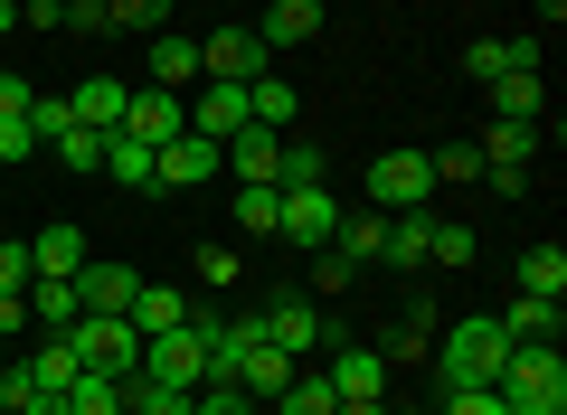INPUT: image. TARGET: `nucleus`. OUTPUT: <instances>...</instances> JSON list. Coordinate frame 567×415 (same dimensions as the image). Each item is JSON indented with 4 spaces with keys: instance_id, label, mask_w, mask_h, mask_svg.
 Here are the masks:
<instances>
[{
    "instance_id": "nucleus-1",
    "label": "nucleus",
    "mask_w": 567,
    "mask_h": 415,
    "mask_svg": "<svg viewBox=\"0 0 567 415\" xmlns=\"http://www.w3.org/2000/svg\"><path fill=\"white\" fill-rule=\"evenodd\" d=\"M502 359H511V331H502V312H464V321H445L435 331V350H425V369H435V387H492L502 377Z\"/></svg>"
},
{
    "instance_id": "nucleus-2",
    "label": "nucleus",
    "mask_w": 567,
    "mask_h": 415,
    "mask_svg": "<svg viewBox=\"0 0 567 415\" xmlns=\"http://www.w3.org/2000/svg\"><path fill=\"white\" fill-rule=\"evenodd\" d=\"M502 406L511 415H567V359H558V340H511V359H502Z\"/></svg>"
},
{
    "instance_id": "nucleus-3",
    "label": "nucleus",
    "mask_w": 567,
    "mask_h": 415,
    "mask_svg": "<svg viewBox=\"0 0 567 415\" xmlns=\"http://www.w3.org/2000/svg\"><path fill=\"white\" fill-rule=\"evenodd\" d=\"M256 321H265V340H275L284 359H322V350H341V321H322V302H312V293H275Z\"/></svg>"
},
{
    "instance_id": "nucleus-4",
    "label": "nucleus",
    "mask_w": 567,
    "mask_h": 415,
    "mask_svg": "<svg viewBox=\"0 0 567 415\" xmlns=\"http://www.w3.org/2000/svg\"><path fill=\"white\" fill-rule=\"evenodd\" d=\"M66 350H76V369H95V377H133L142 369V331L123 312H85L76 331H66Z\"/></svg>"
},
{
    "instance_id": "nucleus-5",
    "label": "nucleus",
    "mask_w": 567,
    "mask_h": 415,
    "mask_svg": "<svg viewBox=\"0 0 567 415\" xmlns=\"http://www.w3.org/2000/svg\"><path fill=\"white\" fill-rule=\"evenodd\" d=\"M284 198V218H275V237L284 246H331V227H341V198H331V179H293V189H275Z\"/></svg>"
},
{
    "instance_id": "nucleus-6",
    "label": "nucleus",
    "mask_w": 567,
    "mask_h": 415,
    "mask_svg": "<svg viewBox=\"0 0 567 415\" xmlns=\"http://www.w3.org/2000/svg\"><path fill=\"white\" fill-rule=\"evenodd\" d=\"M369 208H435V170H425V152H379L369 160Z\"/></svg>"
},
{
    "instance_id": "nucleus-7",
    "label": "nucleus",
    "mask_w": 567,
    "mask_h": 415,
    "mask_svg": "<svg viewBox=\"0 0 567 415\" xmlns=\"http://www.w3.org/2000/svg\"><path fill=\"white\" fill-rule=\"evenodd\" d=\"M199 76L208 85H256V76H275V48L256 29H218V39H199Z\"/></svg>"
},
{
    "instance_id": "nucleus-8",
    "label": "nucleus",
    "mask_w": 567,
    "mask_h": 415,
    "mask_svg": "<svg viewBox=\"0 0 567 415\" xmlns=\"http://www.w3.org/2000/svg\"><path fill=\"white\" fill-rule=\"evenodd\" d=\"M152 160H162V189H208V179L227 170V142H208V133H171Z\"/></svg>"
},
{
    "instance_id": "nucleus-9",
    "label": "nucleus",
    "mask_w": 567,
    "mask_h": 415,
    "mask_svg": "<svg viewBox=\"0 0 567 415\" xmlns=\"http://www.w3.org/2000/svg\"><path fill=\"white\" fill-rule=\"evenodd\" d=\"M123 133L162 152L171 133H189V95H171V85H133V104H123Z\"/></svg>"
},
{
    "instance_id": "nucleus-10",
    "label": "nucleus",
    "mask_w": 567,
    "mask_h": 415,
    "mask_svg": "<svg viewBox=\"0 0 567 415\" xmlns=\"http://www.w3.org/2000/svg\"><path fill=\"white\" fill-rule=\"evenodd\" d=\"M425 246H435V208H388V246H379V264L425 274Z\"/></svg>"
},
{
    "instance_id": "nucleus-11",
    "label": "nucleus",
    "mask_w": 567,
    "mask_h": 415,
    "mask_svg": "<svg viewBox=\"0 0 567 415\" xmlns=\"http://www.w3.org/2000/svg\"><path fill=\"white\" fill-rule=\"evenodd\" d=\"M539 58H548L539 39H473L464 48V76L473 85H502V76H520V66H539Z\"/></svg>"
},
{
    "instance_id": "nucleus-12",
    "label": "nucleus",
    "mask_w": 567,
    "mask_h": 415,
    "mask_svg": "<svg viewBox=\"0 0 567 415\" xmlns=\"http://www.w3.org/2000/svg\"><path fill=\"white\" fill-rule=\"evenodd\" d=\"M322 377H331V396H341V406H350V396H388V359H379V350H360V340H341Z\"/></svg>"
},
{
    "instance_id": "nucleus-13",
    "label": "nucleus",
    "mask_w": 567,
    "mask_h": 415,
    "mask_svg": "<svg viewBox=\"0 0 567 415\" xmlns=\"http://www.w3.org/2000/svg\"><path fill=\"white\" fill-rule=\"evenodd\" d=\"M483 95H492V123H548V76H539V66H520V76L483 85Z\"/></svg>"
},
{
    "instance_id": "nucleus-14",
    "label": "nucleus",
    "mask_w": 567,
    "mask_h": 415,
    "mask_svg": "<svg viewBox=\"0 0 567 415\" xmlns=\"http://www.w3.org/2000/svg\"><path fill=\"white\" fill-rule=\"evenodd\" d=\"M133 293H142L133 264H95V256H85V274H76V302H85V312H133Z\"/></svg>"
},
{
    "instance_id": "nucleus-15",
    "label": "nucleus",
    "mask_w": 567,
    "mask_h": 415,
    "mask_svg": "<svg viewBox=\"0 0 567 415\" xmlns=\"http://www.w3.org/2000/svg\"><path fill=\"white\" fill-rule=\"evenodd\" d=\"M66 104H76L85 133H123V104H133V85H123V76H85Z\"/></svg>"
},
{
    "instance_id": "nucleus-16",
    "label": "nucleus",
    "mask_w": 567,
    "mask_h": 415,
    "mask_svg": "<svg viewBox=\"0 0 567 415\" xmlns=\"http://www.w3.org/2000/svg\"><path fill=\"white\" fill-rule=\"evenodd\" d=\"M435 331H445V321H435V302H406V312H398V331H388L379 340V359H388V369H398V359H425V350H435Z\"/></svg>"
},
{
    "instance_id": "nucleus-17",
    "label": "nucleus",
    "mask_w": 567,
    "mask_h": 415,
    "mask_svg": "<svg viewBox=\"0 0 567 415\" xmlns=\"http://www.w3.org/2000/svg\"><path fill=\"white\" fill-rule=\"evenodd\" d=\"M379 246H388V208H341V227H331V256L379 264Z\"/></svg>"
},
{
    "instance_id": "nucleus-18",
    "label": "nucleus",
    "mask_w": 567,
    "mask_h": 415,
    "mask_svg": "<svg viewBox=\"0 0 567 415\" xmlns=\"http://www.w3.org/2000/svg\"><path fill=\"white\" fill-rule=\"evenodd\" d=\"M256 39L265 48H312V39H322V0H275Z\"/></svg>"
},
{
    "instance_id": "nucleus-19",
    "label": "nucleus",
    "mask_w": 567,
    "mask_h": 415,
    "mask_svg": "<svg viewBox=\"0 0 567 415\" xmlns=\"http://www.w3.org/2000/svg\"><path fill=\"white\" fill-rule=\"evenodd\" d=\"M104 179H114V189H162V160H152V142L114 133V142H104Z\"/></svg>"
},
{
    "instance_id": "nucleus-20",
    "label": "nucleus",
    "mask_w": 567,
    "mask_h": 415,
    "mask_svg": "<svg viewBox=\"0 0 567 415\" xmlns=\"http://www.w3.org/2000/svg\"><path fill=\"white\" fill-rule=\"evenodd\" d=\"M152 85H171V95H189V85H199V39H181V29H162V39H152Z\"/></svg>"
},
{
    "instance_id": "nucleus-21",
    "label": "nucleus",
    "mask_w": 567,
    "mask_h": 415,
    "mask_svg": "<svg viewBox=\"0 0 567 415\" xmlns=\"http://www.w3.org/2000/svg\"><path fill=\"white\" fill-rule=\"evenodd\" d=\"M29 321H39V331H76V321H85V302H76V274H39V283H29Z\"/></svg>"
},
{
    "instance_id": "nucleus-22",
    "label": "nucleus",
    "mask_w": 567,
    "mask_h": 415,
    "mask_svg": "<svg viewBox=\"0 0 567 415\" xmlns=\"http://www.w3.org/2000/svg\"><path fill=\"white\" fill-rule=\"evenodd\" d=\"M123 321H133L142 340H162V331H181V321H189V293H171V283H142V293H133V312H123Z\"/></svg>"
},
{
    "instance_id": "nucleus-23",
    "label": "nucleus",
    "mask_w": 567,
    "mask_h": 415,
    "mask_svg": "<svg viewBox=\"0 0 567 415\" xmlns=\"http://www.w3.org/2000/svg\"><path fill=\"white\" fill-rule=\"evenodd\" d=\"M29 264H39V274H58V283H66V274H85V237H76L66 218H58V227H39V237H29Z\"/></svg>"
},
{
    "instance_id": "nucleus-24",
    "label": "nucleus",
    "mask_w": 567,
    "mask_h": 415,
    "mask_svg": "<svg viewBox=\"0 0 567 415\" xmlns=\"http://www.w3.org/2000/svg\"><path fill=\"white\" fill-rule=\"evenodd\" d=\"M293 114H303V95H293L284 76H256V85H246V123H256V133H284Z\"/></svg>"
},
{
    "instance_id": "nucleus-25",
    "label": "nucleus",
    "mask_w": 567,
    "mask_h": 415,
    "mask_svg": "<svg viewBox=\"0 0 567 415\" xmlns=\"http://www.w3.org/2000/svg\"><path fill=\"white\" fill-rule=\"evenodd\" d=\"M275 152H284V133H256V123L227 133V170H237V179H275Z\"/></svg>"
},
{
    "instance_id": "nucleus-26",
    "label": "nucleus",
    "mask_w": 567,
    "mask_h": 415,
    "mask_svg": "<svg viewBox=\"0 0 567 415\" xmlns=\"http://www.w3.org/2000/svg\"><path fill=\"white\" fill-rule=\"evenodd\" d=\"M331 406H341V396H331L322 369H293V377L275 387V415H331Z\"/></svg>"
},
{
    "instance_id": "nucleus-27",
    "label": "nucleus",
    "mask_w": 567,
    "mask_h": 415,
    "mask_svg": "<svg viewBox=\"0 0 567 415\" xmlns=\"http://www.w3.org/2000/svg\"><path fill=\"white\" fill-rule=\"evenodd\" d=\"M473 142H483V160H520V170H529L539 142H548V123H492V133H473Z\"/></svg>"
},
{
    "instance_id": "nucleus-28",
    "label": "nucleus",
    "mask_w": 567,
    "mask_h": 415,
    "mask_svg": "<svg viewBox=\"0 0 567 415\" xmlns=\"http://www.w3.org/2000/svg\"><path fill=\"white\" fill-rule=\"evenodd\" d=\"M520 293L567 302V246H529V256H520Z\"/></svg>"
},
{
    "instance_id": "nucleus-29",
    "label": "nucleus",
    "mask_w": 567,
    "mask_h": 415,
    "mask_svg": "<svg viewBox=\"0 0 567 415\" xmlns=\"http://www.w3.org/2000/svg\"><path fill=\"white\" fill-rule=\"evenodd\" d=\"M502 331H511V340H558V302H548V293H511Z\"/></svg>"
},
{
    "instance_id": "nucleus-30",
    "label": "nucleus",
    "mask_w": 567,
    "mask_h": 415,
    "mask_svg": "<svg viewBox=\"0 0 567 415\" xmlns=\"http://www.w3.org/2000/svg\"><path fill=\"white\" fill-rule=\"evenodd\" d=\"M275 218H284L275 179H237V227H246V237H275Z\"/></svg>"
},
{
    "instance_id": "nucleus-31",
    "label": "nucleus",
    "mask_w": 567,
    "mask_h": 415,
    "mask_svg": "<svg viewBox=\"0 0 567 415\" xmlns=\"http://www.w3.org/2000/svg\"><path fill=\"white\" fill-rule=\"evenodd\" d=\"M114 406H123V377H95V369L66 377V415H114Z\"/></svg>"
},
{
    "instance_id": "nucleus-32",
    "label": "nucleus",
    "mask_w": 567,
    "mask_h": 415,
    "mask_svg": "<svg viewBox=\"0 0 567 415\" xmlns=\"http://www.w3.org/2000/svg\"><path fill=\"white\" fill-rule=\"evenodd\" d=\"M104 29H133V39H162L171 0H104Z\"/></svg>"
},
{
    "instance_id": "nucleus-33",
    "label": "nucleus",
    "mask_w": 567,
    "mask_h": 415,
    "mask_svg": "<svg viewBox=\"0 0 567 415\" xmlns=\"http://www.w3.org/2000/svg\"><path fill=\"white\" fill-rule=\"evenodd\" d=\"M464 264H473V227L435 218V246H425V274H464Z\"/></svg>"
},
{
    "instance_id": "nucleus-34",
    "label": "nucleus",
    "mask_w": 567,
    "mask_h": 415,
    "mask_svg": "<svg viewBox=\"0 0 567 415\" xmlns=\"http://www.w3.org/2000/svg\"><path fill=\"white\" fill-rule=\"evenodd\" d=\"M425 170H435V189H445V179H483V142H435Z\"/></svg>"
},
{
    "instance_id": "nucleus-35",
    "label": "nucleus",
    "mask_w": 567,
    "mask_h": 415,
    "mask_svg": "<svg viewBox=\"0 0 567 415\" xmlns=\"http://www.w3.org/2000/svg\"><path fill=\"white\" fill-rule=\"evenodd\" d=\"M104 142H114V133H85V123H66V133L48 142V152H58L66 170H104Z\"/></svg>"
},
{
    "instance_id": "nucleus-36",
    "label": "nucleus",
    "mask_w": 567,
    "mask_h": 415,
    "mask_svg": "<svg viewBox=\"0 0 567 415\" xmlns=\"http://www.w3.org/2000/svg\"><path fill=\"white\" fill-rule=\"evenodd\" d=\"M189 274L227 293V283H246V256H237V246H199V256H189Z\"/></svg>"
},
{
    "instance_id": "nucleus-37",
    "label": "nucleus",
    "mask_w": 567,
    "mask_h": 415,
    "mask_svg": "<svg viewBox=\"0 0 567 415\" xmlns=\"http://www.w3.org/2000/svg\"><path fill=\"white\" fill-rule=\"evenodd\" d=\"M66 123H76V104H66V95H29V133H39V142H58Z\"/></svg>"
},
{
    "instance_id": "nucleus-38",
    "label": "nucleus",
    "mask_w": 567,
    "mask_h": 415,
    "mask_svg": "<svg viewBox=\"0 0 567 415\" xmlns=\"http://www.w3.org/2000/svg\"><path fill=\"white\" fill-rule=\"evenodd\" d=\"M312 283H322V293H350V283H360V264L331 256V246H312Z\"/></svg>"
},
{
    "instance_id": "nucleus-39",
    "label": "nucleus",
    "mask_w": 567,
    "mask_h": 415,
    "mask_svg": "<svg viewBox=\"0 0 567 415\" xmlns=\"http://www.w3.org/2000/svg\"><path fill=\"white\" fill-rule=\"evenodd\" d=\"M246 406H256L246 387H189V415H246Z\"/></svg>"
},
{
    "instance_id": "nucleus-40",
    "label": "nucleus",
    "mask_w": 567,
    "mask_h": 415,
    "mask_svg": "<svg viewBox=\"0 0 567 415\" xmlns=\"http://www.w3.org/2000/svg\"><path fill=\"white\" fill-rule=\"evenodd\" d=\"M29 152H39V133H29V114H0V160H10V170H20Z\"/></svg>"
},
{
    "instance_id": "nucleus-41",
    "label": "nucleus",
    "mask_w": 567,
    "mask_h": 415,
    "mask_svg": "<svg viewBox=\"0 0 567 415\" xmlns=\"http://www.w3.org/2000/svg\"><path fill=\"white\" fill-rule=\"evenodd\" d=\"M445 415H511V406H502V387H454Z\"/></svg>"
},
{
    "instance_id": "nucleus-42",
    "label": "nucleus",
    "mask_w": 567,
    "mask_h": 415,
    "mask_svg": "<svg viewBox=\"0 0 567 415\" xmlns=\"http://www.w3.org/2000/svg\"><path fill=\"white\" fill-rule=\"evenodd\" d=\"M66 29H95L104 39V0H66Z\"/></svg>"
},
{
    "instance_id": "nucleus-43",
    "label": "nucleus",
    "mask_w": 567,
    "mask_h": 415,
    "mask_svg": "<svg viewBox=\"0 0 567 415\" xmlns=\"http://www.w3.org/2000/svg\"><path fill=\"white\" fill-rule=\"evenodd\" d=\"M20 415H66V387H39V396H29Z\"/></svg>"
},
{
    "instance_id": "nucleus-44",
    "label": "nucleus",
    "mask_w": 567,
    "mask_h": 415,
    "mask_svg": "<svg viewBox=\"0 0 567 415\" xmlns=\"http://www.w3.org/2000/svg\"><path fill=\"white\" fill-rule=\"evenodd\" d=\"M331 415H388V396H350V406H331Z\"/></svg>"
},
{
    "instance_id": "nucleus-45",
    "label": "nucleus",
    "mask_w": 567,
    "mask_h": 415,
    "mask_svg": "<svg viewBox=\"0 0 567 415\" xmlns=\"http://www.w3.org/2000/svg\"><path fill=\"white\" fill-rule=\"evenodd\" d=\"M10 29H20V0H0V39H10Z\"/></svg>"
},
{
    "instance_id": "nucleus-46",
    "label": "nucleus",
    "mask_w": 567,
    "mask_h": 415,
    "mask_svg": "<svg viewBox=\"0 0 567 415\" xmlns=\"http://www.w3.org/2000/svg\"><path fill=\"white\" fill-rule=\"evenodd\" d=\"M539 20H548V29H558V20H567V0H539Z\"/></svg>"
},
{
    "instance_id": "nucleus-47",
    "label": "nucleus",
    "mask_w": 567,
    "mask_h": 415,
    "mask_svg": "<svg viewBox=\"0 0 567 415\" xmlns=\"http://www.w3.org/2000/svg\"><path fill=\"white\" fill-rule=\"evenodd\" d=\"M388 415H416V406H388Z\"/></svg>"
},
{
    "instance_id": "nucleus-48",
    "label": "nucleus",
    "mask_w": 567,
    "mask_h": 415,
    "mask_svg": "<svg viewBox=\"0 0 567 415\" xmlns=\"http://www.w3.org/2000/svg\"><path fill=\"white\" fill-rule=\"evenodd\" d=\"M114 415H133V406H114Z\"/></svg>"
}]
</instances>
